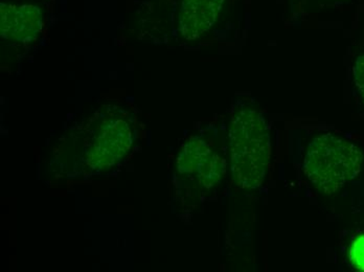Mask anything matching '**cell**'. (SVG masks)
Returning <instances> with one entry per match:
<instances>
[{
    "label": "cell",
    "mask_w": 364,
    "mask_h": 272,
    "mask_svg": "<svg viewBox=\"0 0 364 272\" xmlns=\"http://www.w3.org/2000/svg\"><path fill=\"white\" fill-rule=\"evenodd\" d=\"M130 126L122 119H108L97 128L87 152L92 169H107L123 159L131 147Z\"/></svg>",
    "instance_id": "277c9868"
},
{
    "label": "cell",
    "mask_w": 364,
    "mask_h": 272,
    "mask_svg": "<svg viewBox=\"0 0 364 272\" xmlns=\"http://www.w3.org/2000/svg\"><path fill=\"white\" fill-rule=\"evenodd\" d=\"M363 161L361 150L348 139L321 134L311 141L303 170L319 191L333 194L359 175Z\"/></svg>",
    "instance_id": "7a4b0ae2"
},
{
    "label": "cell",
    "mask_w": 364,
    "mask_h": 272,
    "mask_svg": "<svg viewBox=\"0 0 364 272\" xmlns=\"http://www.w3.org/2000/svg\"><path fill=\"white\" fill-rule=\"evenodd\" d=\"M176 165L181 176L204 190L215 187L225 173V161L202 138L191 139L182 147Z\"/></svg>",
    "instance_id": "3957f363"
},
{
    "label": "cell",
    "mask_w": 364,
    "mask_h": 272,
    "mask_svg": "<svg viewBox=\"0 0 364 272\" xmlns=\"http://www.w3.org/2000/svg\"><path fill=\"white\" fill-rule=\"evenodd\" d=\"M43 26V12L35 4H0V34L9 41H33Z\"/></svg>",
    "instance_id": "5b68a950"
},
{
    "label": "cell",
    "mask_w": 364,
    "mask_h": 272,
    "mask_svg": "<svg viewBox=\"0 0 364 272\" xmlns=\"http://www.w3.org/2000/svg\"><path fill=\"white\" fill-rule=\"evenodd\" d=\"M230 170L237 187L257 190L263 185L270 161V131L261 112L239 110L228 130Z\"/></svg>",
    "instance_id": "6da1fadb"
},
{
    "label": "cell",
    "mask_w": 364,
    "mask_h": 272,
    "mask_svg": "<svg viewBox=\"0 0 364 272\" xmlns=\"http://www.w3.org/2000/svg\"><path fill=\"white\" fill-rule=\"evenodd\" d=\"M225 0H182L179 32L186 40L203 36L216 23Z\"/></svg>",
    "instance_id": "8992f818"
},
{
    "label": "cell",
    "mask_w": 364,
    "mask_h": 272,
    "mask_svg": "<svg viewBox=\"0 0 364 272\" xmlns=\"http://www.w3.org/2000/svg\"><path fill=\"white\" fill-rule=\"evenodd\" d=\"M353 72H354L355 85L364 102V55L356 60Z\"/></svg>",
    "instance_id": "ba28073f"
},
{
    "label": "cell",
    "mask_w": 364,
    "mask_h": 272,
    "mask_svg": "<svg viewBox=\"0 0 364 272\" xmlns=\"http://www.w3.org/2000/svg\"><path fill=\"white\" fill-rule=\"evenodd\" d=\"M350 260L358 271H364V234L353 241L350 249Z\"/></svg>",
    "instance_id": "52a82bcc"
}]
</instances>
